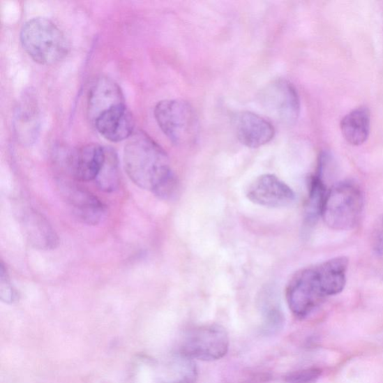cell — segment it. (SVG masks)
<instances>
[{"label": "cell", "mask_w": 383, "mask_h": 383, "mask_svg": "<svg viewBox=\"0 0 383 383\" xmlns=\"http://www.w3.org/2000/svg\"><path fill=\"white\" fill-rule=\"evenodd\" d=\"M123 162L129 178L139 188L163 200H172L178 194L179 181L167 153L146 133H137L130 139Z\"/></svg>", "instance_id": "1"}, {"label": "cell", "mask_w": 383, "mask_h": 383, "mask_svg": "<svg viewBox=\"0 0 383 383\" xmlns=\"http://www.w3.org/2000/svg\"><path fill=\"white\" fill-rule=\"evenodd\" d=\"M347 268V258L338 257L297 272L286 288V299L292 313L304 318L326 297L343 292Z\"/></svg>", "instance_id": "2"}, {"label": "cell", "mask_w": 383, "mask_h": 383, "mask_svg": "<svg viewBox=\"0 0 383 383\" xmlns=\"http://www.w3.org/2000/svg\"><path fill=\"white\" fill-rule=\"evenodd\" d=\"M20 38L26 53L40 65L56 64L68 53L69 45L65 35L45 17L28 20L20 31Z\"/></svg>", "instance_id": "3"}, {"label": "cell", "mask_w": 383, "mask_h": 383, "mask_svg": "<svg viewBox=\"0 0 383 383\" xmlns=\"http://www.w3.org/2000/svg\"><path fill=\"white\" fill-rule=\"evenodd\" d=\"M363 210L364 196L359 186L343 181L328 190L322 216L331 229L347 231L358 225Z\"/></svg>", "instance_id": "4"}, {"label": "cell", "mask_w": 383, "mask_h": 383, "mask_svg": "<svg viewBox=\"0 0 383 383\" xmlns=\"http://www.w3.org/2000/svg\"><path fill=\"white\" fill-rule=\"evenodd\" d=\"M154 117L165 135L176 146H189L197 139L198 118L188 101L162 100L155 107Z\"/></svg>", "instance_id": "5"}, {"label": "cell", "mask_w": 383, "mask_h": 383, "mask_svg": "<svg viewBox=\"0 0 383 383\" xmlns=\"http://www.w3.org/2000/svg\"><path fill=\"white\" fill-rule=\"evenodd\" d=\"M230 347L226 330L217 324L195 327L186 334L181 355L190 359L215 361L223 358Z\"/></svg>", "instance_id": "6"}, {"label": "cell", "mask_w": 383, "mask_h": 383, "mask_svg": "<svg viewBox=\"0 0 383 383\" xmlns=\"http://www.w3.org/2000/svg\"><path fill=\"white\" fill-rule=\"evenodd\" d=\"M258 100L266 112L276 119L294 123L300 113V100L295 87L285 79H276L260 91Z\"/></svg>", "instance_id": "7"}, {"label": "cell", "mask_w": 383, "mask_h": 383, "mask_svg": "<svg viewBox=\"0 0 383 383\" xmlns=\"http://www.w3.org/2000/svg\"><path fill=\"white\" fill-rule=\"evenodd\" d=\"M247 197L266 208H285L295 200L294 191L285 182L271 174L258 177L248 188Z\"/></svg>", "instance_id": "8"}, {"label": "cell", "mask_w": 383, "mask_h": 383, "mask_svg": "<svg viewBox=\"0 0 383 383\" xmlns=\"http://www.w3.org/2000/svg\"><path fill=\"white\" fill-rule=\"evenodd\" d=\"M77 218L90 225H98L107 214V206L96 196L80 186L64 183L60 186Z\"/></svg>", "instance_id": "9"}, {"label": "cell", "mask_w": 383, "mask_h": 383, "mask_svg": "<svg viewBox=\"0 0 383 383\" xmlns=\"http://www.w3.org/2000/svg\"><path fill=\"white\" fill-rule=\"evenodd\" d=\"M107 156V151L100 144L91 143L69 155L67 167L69 174L79 181H96Z\"/></svg>", "instance_id": "10"}, {"label": "cell", "mask_w": 383, "mask_h": 383, "mask_svg": "<svg viewBox=\"0 0 383 383\" xmlns=\"http://www.w3.org/2000/svg\"><path fill=\"white\" fill-rule=\"evenodd\" d=\"M93 123L100 135L112 142L130 137L135 128V121L126 103L103 112Z\"/></svg>", "instance_id": "11"}, {"label": "cell", "mask_w": 383, "mask_h": 383, "mask_svg": "<svg viewBox=\"0 0 383 383\" xmlns=\"http://www.w3.org/2000/svg\"><path fill=\"white\" fill-rule=\"evenodd\" d=\"M236 133L238 140L251 149L264 146L275 136L272 123L252 112H243L237 117Z\"/></svg>", "instance_id": "12"}, {"label": "cell", "mask_w": 383, "mask_h": 383, "mask_svg": "<svg viewBox=\"0 0 383 383\" xmlns=\"http://www.w3.org/2000/svg\"><path fill=\"white\" fill-rule=\"evenodd\" d=\"M35 96L33 91H26L15 114V131L17 139L25 146L33 144L39 134V110Z\"/></svg>", "instance_id": "13"}, {"label": "cell", "mask_w": 383, "mask_h": 383, "mask_svg": "<svg viewBox=\"0 0 383 383\" xmlns=\"http://www.w3.org/2000/svg\"><path fill=\"white\" fill-rule=\"evenodd\" d=\"M121 105H124V98L115 81L100 77L91 86L88 96V114L92 122L103 112Z\"/></svg>", "instance_id": "14"}, {"label": "cell", "mask_w": 383, "mask_h": 383, "mask_svg": "<svg viewBox=\"0 0 383 383\" xmlns=\"http://www.w3.org/2000/svg\"><path fill=\"white\" fill-rule=\"evenodd\" d=\"M23 231L28 242L38 250H50L57 248L59 237L45 217L33 209H29L22 217Z\"/></svg>", "instance_id": "15"}, {"label": "cell", "mask_w": 383, "mask_h": 383, "mask_svg": "<svg viewBox=\"0 0 383 383\" xmlns=\"http://www.w3.org/2000/svg\"><path fill=\"white\" fill-rule=\"evenodd\" d=\"M341 133L352 146L359 147L369 137L370 130V112L365 106L350 112L340 122Z\"/></svg>", "instance_id": "16"}, {"label": "cell", "mask_w": 383, "mask_h": 383, "mask_svg": "<svg viewBox=\"0 0 383 383\" xmlns=\"http://www.w3.org/2000/svg\"><path fill=\"white\" fill-rule=\"evenodd\" d=\"M328 190L322 179L313 176L309 181L308 199L306 205L305 220L306 225H313L322 216L324 202Z\"/></svg>", "instance_id": "17"}, {"label": "cell", "mask_w": 383, "mask_h": 383, "mask_svg": "<svg viewBox=\"0 0 383 383\" xmlns=\"http://www.w3.org/2000/svg\"><path fill=\"white\" fill-rule=\"evenodd\" d=\"M96 182L98 188L103 192L112 193L119 188L120 176L118 160L115 154L107 151L105 162Z\"/></svg>", "instance_id": "18"}, {"label": "cell", "mask_w": 383, "mask_h": 383, "mask_svg": "<svg viewBox=\"0 0 383 383\" xmlns=\"http://www.w3.org/2000/svg\"><path fill=\"white\" fill-rule=\"evenodd\" d=\"M261 304L264 330L273 333L281 329L284 324V315L276 300L271 296L265 294Z\"/></svg>", "instance_id": "19"}, {"label": "cell", "mask_w": 383, "mask_h": 383, "mask_svg": "<svg viewBox=\"0 0 383 383\" xmlns=\"http://www.w3.org/2000/svg\"><path fill=\"white\" fill-rule=\"evenodd\" d=\"M18 294L12 285L3 262L0 266V299L7 304H13L17 300Z\"/></svg>", "instance_id": "20"}, {"label": "cell", "mask_w": 383, "mask_h": 383, "mask_svg": "<svg viewBox=\"0 0 383 383\" xmlns=\"http://www.w3.org/2000/svg\"><path fill=\"white\" fill-rule=\"evenodd\" d=\"M318 368H308L292 373L285 379L286 383H315L322 375Z\"/></svg>", "instance_id": "21"}, {"label": "cell", "mask_w": 383, "mask_h": 383, "mask_svg": "<svg viewBox=\"0 0 383 383\" xmlns=\"http://www.w3.org/2000/svg\"><path fill=\"white\" fill-rule=\"evenodd\" d=\"M371 245L377 254L383 255V215L377 220L373 230Z\"/></svg>", "instance_id": "22"}]
</instances>
